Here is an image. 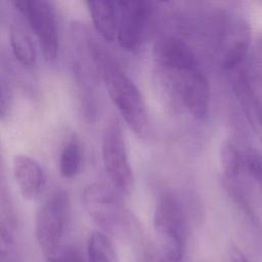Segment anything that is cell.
<instances>
[{
    "mask_svg": "<svg viewBox=\"0 0 262 262\" xmlns=\"http://www.w3.org/2000/svg\"><path fill=\"white\" fill-rule=\"evenodd\" d=\"M90 51L94 67L106 91L128 127L142 136L148 129V113L141 92L114 56L93 42Z\"/></svg>",
    "mask_w": 262,
    "mask_h": 262,
    "instance_id": "cell-1",
    "label": "cell"
},
{
    "mask_svg": "<svg viewBox=\"0 0 262 262\" xmlns=\"http://www.w3.org/2000/svg\"><path fill=\"white\" fill-rule=\"evenodd\" d=\"M154 228L168 262H180L187 242V221L179 200L172 193L161 194L154 212Z\"/></svg>",
    "mask_w": 262,
    "mask_h": 262,
    "instance_id": "cell-2",
    "label": "cell"
},
{
    "mask_svg": "<svg viewBox=\"0 0 262 262\" xmlns=\"http://www.w3.org/2000/svg\"><path fill=\"white\" fill-rule=\"evenodd\" d=\"M69 213V195L62 189L50 193L36 212L35 235L41 252L47 259L60 251Z\"/></svg>",
    "mask_w": 262,
    "mask_h": 262,
    "instance_id": "cell-3",
    "label": "cell"
},
{
    "mask_svg": "<svg viewBox=\"0 0 262 262\" xmlns=\"http://www.w3.org/2000/svg\"><path fill=\"white\" fill-rule=\"evenodd\" d=\"M101 156L104 170L116 190L128 194L133 188V172L128 159V151L122 127L117 120L105 126L101 136Z\"/></svg>",
    "mask_w": 262,
    "mask_h": 262,
    "instance_id": "cell-4",
    "label": "cell"
},
{
    "mask_svg": "<svg viewBox=\"0 0 262 262\" xmlns=\"http://www.w3.org/2000/svg\"><path fill=\"white\" fill-rule=\"evenodd\" d=\"M11 4L29 23L44 58L47 61L54 60L59 49V30L52 4L45 0H17Z\"/></svg>",
    "mask_w": 262,
    "mask_h": 262,
    "instance_id": "cell-5",
    "label": "cell"
},
{
    "mask_svg": "<svg viewBox=\"0 0 262 262\" xmlns=\"http://www.w3.org/2000/svg\"><path fill=\"white\" fill-rule=\"evenodd\" d=\"M83 207L88 215L105 230L123 234L128 218L122 203L115 192L100 183L86 186L82 192Z\"/></svg>",
    "mask_w": 262,
    "mask_h": 262,
    "instance_id": "cell-6",
    "label": "cell"
},
{
    "mask_svg": "<svg viewBox=\"0 0 262 262\" xmlns=\"http://www.w3.org/2000/svg\"><path fill=\"white\" fill-rule=\"evenodd\" d=\"M170 75L187 111L198 120L206 119L210 108V85L200 64Z\"/></svg>",
    "mask_w": 262,
    "mask_h": 262,
    "instance_id": "cell-7",
    "label": "cell"
},
{
    "mask_svg": "<svg viewBox=\"0 0 262 262\" xmlns=\"http://www.w3.org/2000/svg\"><path fill=\"white\" fill-rule=\"evenodd\" d=\"M119 14L117 40L126 50H135L141 43L151 13V7L145 1H117Z\"/></svg>",
    "mask_w": 262,
    "mask_h": 262,
    "instance_id": "cell-8",
    "label": "cell"
},
{
    "mask_svg": "<svg viewBox=\"0 0 262 262\" xmlns=\"http://www.w3.org/2000/svg\"><path fill=\"white\" fill-rule=\"evenodd\" d=\"M234 87L245 105L262 124V36L256 41L245 68L239 70Z\"/></svg>",
    "mask_w": 262,
    "mask_h": 262,
    "instance_id": "cell-9",
    "label": "cell"
},
{
    "mask_svg": "<svg viewBox=\"0 0 262 262\" xmlns=\"http://www.w3.org/2000/svg\"><path fill=\"white\" fill-rule=\"evenodd\" d=\"M251 41L249 25L242 18L225 23L220 38V64L225 71H235L248 58Z\"/></svg>",
    "mask_w": 262,
    "mask_h": 262,
    "instance_id": "cell-10",
    "label": "cell"
},
{
    "mask_svg": "<svg viewBox=\"0 0 262 262\" xmlns=\"http://www.w3.org/2000/svg\"><path fill=\"white\" fill-rule=\"evenodd\" d=\"M154 55L158 64L168 74L182 72L199 66L192 49L182 40L165 37L157 41Z\"/></svg>",
    "mask_w": 262,
    "mask_h": 262,
    "instance_id": "cell-11",
    "label": "cell"
},
{
    "mask_svg": "<svg viewBox=\"0 0 262 262\" xmlns=\"http://www.w3.org/2000/svg\"><path fill=\"white\" fill-rule=\"evenodd\" d=\"M12 172L20 194L29 201L36 199L42 191L46 177L40 164L32 157L18 154L12 160Z\"/></svg>",
    "mask_w": 262,
    "mask_h": 262,
    "instance_id": "cell-12",
    "label": "cell"
},
{
    "mask_svg": "<svg viewBox=\"0 0 262 262\" xmlns=\"http://www.w3.org/2000/svg\"><path fill=\"white\" fill-rule=\"evenodd\" d=\"M86 5L97 33L103 40L112 42L117 36L118 2L106 0L87 1Z\"/></svg>",
    "mask_w": 262,
    "mask_h": 262,
    "instance_id": "cell-13",
    "label": "cell"
},
{
    "mask_svg": "<svg viewBox=\"0 0 262 262\" xmlns=\"http://www.w3.org/2000/svg\"><path fill=\"white\" fill-rule=\"evenodd\" d=\"M87 262H119L116 247L102 231L91 232L87 239Z\"/></svg>",
    "mask_w": 262,
    "mask_h": 262,
    "instance_id": "cell-14",
    "label": "cell"
},
{
    "mask_svg": "<svg viewBox=\"0 0 262 262\" xmlns=\"http://www.w3.org/2000/svg\"><path fill=\"white\" fill-rule=\"evenodd\" d=\"M9 40L15 58L25 67H33L36 62V49L28 32L23 27L14 25L10 29Z\"/></svg>",
    "mask_w": 262,
    "mask_h": 262,
    "instance_id": "cell-15",
    "label": "cell"
},
{
    "mask_svg": "<svg viewBox=\"0 0 262 262\" xmlns=\"http://www.w3.org/2000/svg\"><path fill=\"white\" fill-rule=\"evenodd\" d=\"M83 149L76 138L70 139L61 148L58 160V170L63 178L71 179L81 170Z\"/></svg>",
    "mask_w": 262,
    "mask_h": 262,
    "instance_id": "cell-16",
    "label": "cell"
},
{
    "mask_svg": "<svg viewBox=\"0 0 262 262\" xmlns=\"http://www.w3.org/2000/svg\"><path fill=\"white\" fill-rule=\"evenodd\" d=\"M13 225L14 224L11 217H1L0 262H23L21 254L15 239Z\"/></svg>",
    "mask_w": 262,
    "mask_h": 262,
    "instance_id": "cell-17",
    "label": "cell"
},
{
    "mask_svg": "<svg viewBox=\"0 0 262 262\" xmlns=\"http://www.w3.org/2000/svg\"><path fill=\"white\" fill-rule=\"evenodd\" d=\"M219 160L223 174L228 179L235 178L241 172V169H243V154L229 140L222 143L219 151Z\"/></svg>",
    "mask_w": 262,
    "mask_h": 262,
    "instance_id": "cell-18",
    "label": "cell"
},
{
    "mask_svg": "<svg viewBox=\"0 0 262 262\" xmlns=\"http://www.w3.org/2000/svg\"><path fill=\"white\" fill-rule=\"evenodd\" d=\"M243 169H245L259 184L262 185V155L254 148L243 154Z\"/></svg>",
    "mask_w": 262,
    "mask_h": 262,
    "instance_id": "cell-19",
    "label": "cell"
},
{
    "mask_svg": "<svg viewBox=\"0 0 262 262\" xmlns=\"http://www.w3.org/2000/svg\"><path fill=\"white\" fill-rule=\"evenodd\" d=\"M47 260L48 262H84L79 253L73 249L60 250L56 255Z\"/></svg>",
    "mask_w": 262,
    "mask_h": 262,
    "instance_id": "cell-20",
    "label": "cell"
},
{
    "mask_svg": "<svg viewBox=\"0 0 262 262\" xmlns=\"http://www.w3.org/2000/svg\"><path fill=\"white\" fill-rule=\"evenodd\" d=\"M229 256L231 262H249L247 257L243 254V252L239 251L238 248L235 246H232L229 251Z\"/></svg>",
    "mask_w": 262,
    "mask_h": 262,
    "instance_id": "cell-21",
    "label": "cell"
}]
</instances>
